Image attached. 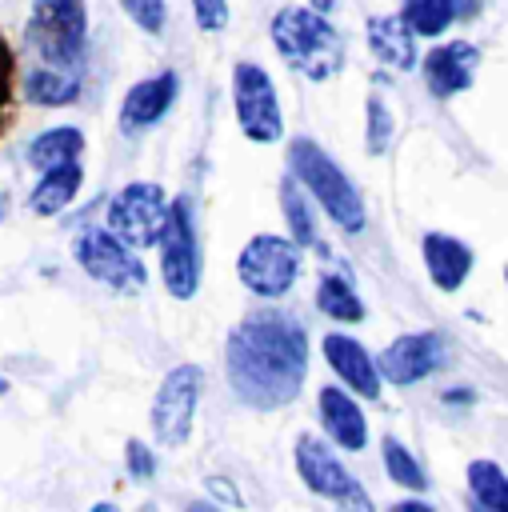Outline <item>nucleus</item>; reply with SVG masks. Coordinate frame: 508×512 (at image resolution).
Listing matches in <instances>:
<instances>
[{"instance_id":"1","label":"nucleus","mask_w":508,"mask_h":512,"mask_svg":"<svg viewBox=\"0 0 508 512\" xmlns=\"http://www.w3.org/2000/svg\"><path fill=\"white\" fill-rule=\"evenodd\" d=\"M224 368L232 392L248 408H284L296 400L308 372V336L300 320L284 312L244 316L224 348Z\"/></svg>"},{"instance_id":"2","label":"nucleus","mask_w":508,"mask_h":512,"mask_svg":"<svg viewBox=\"0 0 508 512\" xmlns=\"http://www.w3.org/2000/svg\"><path fill=\"white\" fill-rule=\"evenodd\" d=\"M272 44L276 52L308 80H328L344 64L340 32L312 8H284L272 16Z\"/></svg>"},{"instance_id":"3","label":"nucleus","mask_w":508,"mask_h":512,"mask_svg":"<svg viewBox=\"0 0 508 512\" xmlns=\"http://www.w3.org/2000/svg\"><path fill=\"white\" fill-rule=\"evenodd\" d=\"M288 164H292V176L320 200V208L344 228V232H360L364 228V204L352 188V180L340 172V164L320 148L312 144L308 136H296L288 144Z\"/></svg>"},{"instance_id":"4","label":"nucleus","mask_w":508,"mask_h":512,"mask_svg":"<svg viewBox=\"0 0 508 512\" xmlns=\"http://www.w3.org/2000/svg\"><path fill=\"white\" fill-rule=\"evenodd\" d=\"M28 40L48 64L72 68L88 44V12L84 0H36L28 20Z\"/></svg>"},{"instance_id":"5","label":"nucleus","mask_w":508,"mask_h":512,"mask_svg":"<svg viewBox=\"0 0 508 512\" xmlns=\"http://www.w3.org/2000/svg\"><path fill=\"white\" fill-rule=\"evenodd\" d=\"M168 196L160 184H148V180H136V184H124L112 204H108V228L128 244V248H152L168 224Z\"/></svg>"},{"instance_id":"6","label":"nucleus","mask_w":508,"mask_h":512,"mask_svg":"<svg viewBox=\"0 0 508 512\" xmlns=\"http://www.w3.org/2000/svg\"><path fill=\"white\" fill-rule=\"evenodd\" d=\"M236 272H240V284L252 288L256 296H284L300 276V244L288 236L260 232L244 244Z\"/></svg>"},{"instance_id":"7","label":"nucleus","mask_w":508,"mask_h":512,"mask_svg":"<svg viewBox=\"0 0 508 512\" xmlns=\"http://www.w3.org/2000/svg\"><path fill=\"white\" fill-rule=\"evenodd\" d=\"M200 384H204V372L196 364H180L160 380L152 396V432L164 448H180L188 440L196 404H200Z\"/></svg>"},{"instance_id":"8","label":"nucleus","mask_w":508,"mask_h":512,"mask_svg":"<svg viewBox=\"0 0 508 512\" xmlns=\"http://www.w3.org/2000/svg\"><path fill=\"white\" fill-rule=\"evenodd\" d=\"M156 244H160V276H164V288L176 300L196 296V288H200V248H196L188 200H172L168 224H164V232H160Z\"/></svg>"},{"instance_id":"9","label":"nucleus","mask_w":508,"mask_h":512,"mask_svg":"<svg viewBox=\"0 0 508 512\" xmlns=\"http://www.w3.org/2000/svg\"><path fill=\"white\" fill-rule=\"evenodd\" d=\"M76 260H80V268L92 280H100V284H108L116 292H140L144 280H148L144 264L128 252V244L112 228H88V232H80Z\"/></svg>"},{"instance_id":"10","label":"nucleus","mask_w":508,"mask_h":512,"mask_svg":"<svg viewBox=\"0 0 508 512\" xmlns=\"http://www.w3.org/2000/svg\"><path fill=\"white\" fill-rule=\"evenodd\" d=\"M232 100H236V120L248 140L272 144L284 136V116L276 104V88L260 64H236L232 72Z\"/></svg>"},{"instance_id":"11","label":"nucleus","mask_w":508,"mask_h":512,"mask_svg":"<svg viewBox=\"0 0 508 512\" xmlns=\"http://www.w3.org/2000/svg\"><path fill=\"white\" fill-rule=\"evenodd\" d=\"M296 472H300V480H304L312 492L332 496V500H340V504H360V508H368V496L360 492L356 476H352V472L328 452V444H320L316 436H300V440H296Z\"/></svg>"},{"instance_id":"12","label":"nucleus","mask_w":508,"mask_h":512,"mask_svg":"<svg viewBox=\"0 0 508 512\" xmlns=\"http://www.w3.org/2000/svg\"><path fill=\"white\" fill-rule=\"evenodd\" d=\"M440 352H444V344H440L436 332H408V336H400V340H392L384 348L376 368H380V376L388 384L404 388V384H416L428 372H436L440 368Z\"/></svg>"},{"instance_id":"13","label":"nucleus","mask_w":508,"mask_h":512,"mask_svg":"<svg viewBox=\"0 0 508 512\" xmlns=\"http://www.w3.org/2000/svg\"><path fill=\"white\" fill-rule=\"evenodd\" d=\"M476 64H480V48L468 44V40H452V44H440L424 56V80H428V92L448 100L456 92H464L476 76Z\"/></svg>"},{"instance_id":"14","label":"nucleus","mask_w":508,"mask_h":512,"mask_svg":"<svg viewBox=\"0 0 508 512\" xmlns=\"http://www.w3.org/2000/svg\"><path fill=\"white\" fill-rule=\"evenodd\" d=\"M176 88H180L176 72H160V76H148V80L132 84V88L124 92V104H120V128H124V132H144V128H152V124L172 108Z\"/></svg>"},{"instance_id":"15","label":"nucleus","mask_w":508,"mask_h":512,"mask_svg":"<svg viewBox=\"0 0 508 512\" xmlns=\"http://www.w3.org/2000/svg\"><path fill=\"white\" fill-rule=\"evenodd\" d=\"M324 356H328L332 372H336L352 392H360V396H368V400L380 396V368H376V360L368 356V348H364L360 340H352V336H344V332H328V336H324Z\"/></svg>"},{"instance_id":"16","label":"nucleus","mask_w":508,"mask_h":512,"mask_svg":"<svg viewBox=\"0 0 508 512\" xmlns=\"http://www.w3.org/2000/svg\"><path fill=\"white\" fill-rule=\"evenodd\" d=\"M320 424L348 452H360L368 444V420L344 388H320Z\"/></svg>"},{"instance_id":"17","label":"nucleus","mask_w":508,"mask_h":512,"mask_svg":"<svg viewBox=\"0 0 508 512\" xmlns=\"http://www.w3.org/2000/svg\"><path fill=\"white\" fill-rule=\"evenodd\" d=\"M424 264H428V276L440 292H456L472 272V252L456 236L428 232L424 236Z\"/></svg>"},{"instance_id":"18","label":"nucleus","mask_w":508,"mask_h":512,"mask_svg":"<svg viewBox=\"0 0 508 512\" xmlns=\"http://www.w3.org/2000/svg\"><path fill=\"white\" fill-rule=\"evenodd\" d=\"M368 44L388 68L408 72L416 64V36H412L404 16H372L368 20Z\"/></svg>"},{"instance_id":"19","label":"nucleus","mask_w":508,"mask_h":512,"mask_svg":"<svg viewBox=\"0 0 508 512\" xmlns=\"http://www.w3.org/2000/svg\"><path fill=\"white\" fill-rule=\"evenodd\" d=\"M80 180H84V172H80L76 160L56 164V168H44L40 184H36L32 196H28V208H32L36 216H56V212H64V208L76 200Z\"/></svg>"},{"instance_id":"20","label":"nucleus","mask_w":508,"mask_h":512,"mask_svg":"<svg viewBox=\"0 0 508 512\" xmlns=\"http://www.w3.org/2000/svg\"><path fill=\"white\" fill-rule=\"evenodd\" d=\"M80 152H84V136H80V128H48V132H40V136L28 144V164L44 172V168L80 160Z\"/></svg>"},{"instance_id":"21","label":"nucleus","mask_w":508,"mask_h":512,"mask_svg":"<svg viewBox=\"0 0 508 512\" xmlns=\"http://www.w3.org/2000/svg\"><path fill=\"white\" fill-rule=\"evenodd\" d=\"M468 488L472 500L488 512H508V476L492 460H472L468 464Z\"/></svg>"},{"instance_id":"22","label":"nucleus","mask_w":508,"mask_h":512,"mask_svg":"<svg viewBox=\"0 0 508 512\" xmlns=\"http://www.w3.org/2000/svg\"><path fill=\"white\" fill-rule=\"evenodd\" d=\"M76 96H80L76 76H64V72H52V68H36L28 76V100L40 104V108H60V104H72Z\"/></svg>"},{"instance_id":"23","label":"nucleus","mask_w":508,"mask_h":512,"mask_svg":"<svg viewBox=\"0 0 508 512\" xmlns=\"http://www.w3.org/2000/svg\"><path fill=\"white\" fill-rule=\"evenodd\" d=\"M316 308H320L324 316H332V320H364L360 296H356L352 284L340 280V276H324V280L316 284Z\"/></svg>"},{"instance_id":"24","label":"nucleus","mask_w":508,"mask_h":512,"mask_svg":"<svg viewBox=\"0 0 508 512\" xmlns=\"http://www.w3.org/2000/svg\"><path fill=\"white\" fill-rule=\"evenodd\" d=\"M404 20L416 36H440L456 20V0H404Z\"/></svg>"},{"instance_id":"25","label":"nucleus","mask_w":508,"mask_h":512,"mask_svg":"<svg viewBox=\"0 0 508 512\" xmlns=\"http://www.w3.org/2000/svg\"><path fill=\"white\" fill-rule=\"evenodd\" d=\"M384 468H388V476L396 480V484H404V488H424V472H420V464L412 460V452L396 440V436H384Z\"/></svg>"},{"instance_id":"26","label":"nucleus","mask_w":508,"mask_h":512,"mask_svg":"<svg viewBox=\"0 0 508 512\" xmlns=\"http://www.w3.org/2000/svg\"><path fill=\"white\" fill-rule=\"evenodd\" d=\"M280 204H284V216H288V228H292V240L296 244H316V232H312V216H308V204L300 196V188L292 180H284L280 188Z\"/></svg>"},{"instance_id":"27","label":"nucleus","mask_w":508,"mask_h":512,"mask_svg":"<svg viewBox=\"0 0 508 512\" xmlns=\"http://www.w3.org/2000/svg\"><path fill=\"white\" fill-rule=\"evenodd\" d=\"M392 140V112L384 108L380 96H368V152L380 156Z\"/></svg>"},{"instance_id":"28","label":"nucleus","mask_w":508,"mask_h":512,"mask_svg":"<svg viewBox=\"0 0 508 512\" xmlns=\"http://www.w3.org/2000/svg\"><path fill=\"white\" fill-rule=\"evenodd\" d=\"M124 12L144 28V32H160L164 28V0H120Z\"/></svg>"},{"instance_id":"29","label":"nucleus","mask_w":508,"mask_h":512,"mask_svg":"<svg viewBox=\"0 0 508 512\" xmlns=\"http://www.w3.org/2000/svg\"><path fill=\"white\" fill-rule=\"evenodd\" d=\"M12 68H16L12 48H8V40L0 36V136H4V128H8V108H12Z\"/></svg>"},{"instance_id":"30","label":"nucleus","mask_w":508,"mask_h":512,"mask_svg":"<svg viewBox=\"0 0 508 512\" xmlns=\"http://www.w3.org/2000/svg\"><path fill=\"white\" fill-rule=\"evenodd\" d=\"M192 12L204 32H216L228 24V0H192Z\"/></svg>"},{"instance_id":"31","label":"nucleus","mask_w":508,"mask_h":512,"mask_svg":"<svg viewBox=\"0 0 508 512\" xmlns=\"http://www.w3.org/2000/svg\"><path fill=\"white\" fill-rule=\"evenodd\" d=\"M128 472H132L136 480H148V476L156 472V460H152V452H148L140 440H128Z\"/></svg>"},{"instance_id":"32","label":"nucleus","mask_w":508,"mask_h":512,"mask_svg":"<svg viewBox=\"0 0 508 512\" xmlns=\"http://www.w3.org/2000/svg\"><path fill=\"white\" fill-rule=\"evenodd\" d=\"M308 4H312V8H316V12H328V8H332V4H336V0H308Z\"/></svg>"},{"instance_id":"33","label":"nucleus","mask_w":508,"mask_h":512,"mask_svg":"<svg viewBox=\"0 0 508 512\" xmlns=\"http://www.w3.org/2000/svg\"><path fill=\"white\" fill-rule=\"evenodd\" d=\"M4 392H8V384H4V380H0V396H4Z\"/></svg>"}]
</instances>
